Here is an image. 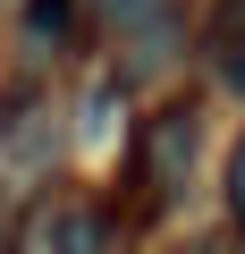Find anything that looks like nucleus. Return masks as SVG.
I'll return each instance as SVG.
<instances>
[{
	"instance_id": "nucleus-1",
	"label": "nucleus",
	"mask_w": 245,
	"mask_h": 254,
	"mask_svg": "<svg viewBox=\"0 0 245 254\" xmlns=\"http://www.w3.org/2000/svg\"><path fill=\"white\" fill-rule=\"evenodd\" d=\"M195 110L186 102H169L152 127H144V144H136V195H152V203H169L178 187H186V170H195Z\"/></svg>"
},
{
	"instance_id": "nucleus-2",
	"label": "nucleus",
	"mask_w": 245,
	"mask_h": 254,
	"mask_svg": "<svg viewBox=\"0 0 245 254\" xmlns=\"http://www.w3.org/2000/svg\"><path fill=\"white\" fill-rule=\"evenodd\" d=\"M203 60L228 93H245V0H211V26H203Z\"/></svg>"
},
{
	"instance_id": "nucleus-5",
	"label": "nucleus",
	"mask_w": 245,
	"mask_h": 254,
	"mask_svg": "<svg viewBox=\"0 0 245 254\" xmlns=\"http://www.w3.org/2000/svg\"><path fill=\"white\" fill-rule=\"evenodd\" d=\"M26 17H34V34H59V26H68V0H34Z\"/></svg>"
},
{
	"instance_id": "nucleus-3",
	"label": "nucleus",
	"mask_w": 245,
	"mask_h": 254,
	"mask_svg": "<svg viewBox=\"0 0 245 254\" xmlns=\"http://www.w3.org/2000/svg\"><path fill=\"white\" fill-rule=\"evenodd\" d=\"M51 254H110V220L101 212H59L51 220Z\"/></svg>"
},
{
	"instance_id": "nucleus-4",
	"label": "nucleus",
	"mask_w": 245,
	"mask_h": 254,
	"mask_svg": "<svg viewBox=\"0 0 245 254\" xmlns=\"http://www.w3.org/2000/svg\"><path fill=\"white\" fill-rule=\"evenodd\" d=\"M228 212H237V229H245V144L228 153Z\"/></svg>"
},
{
	"instance_id": "nucleus-6",
	"label": "nucleus",
	"mask_w": 245,
	"mask_h": 254,
	"mask_svg": "<svg viewBox=\"0 0 245 254\" xmlns=\"http://www.w3.org/2000/svg\"><path fill=\"white\" fill-rule=\"evenodd\" d=\"M93 9H101V17H144L152 0H93Z\"/></svg>"
}]
</instances>
